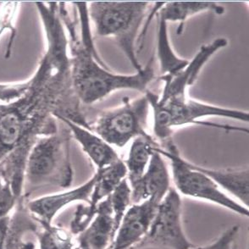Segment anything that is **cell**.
I'll list each match as a JSON object with an SVG mask.
<instances>
[{"label":"cell","mask_w":249,"mask_h":249,"mask_svg":"<svg viewBox=\"0 0 249 249\" xmlns=\"http://www.w3.org/2000/svg\"><path fill=\"white\" fill-rule=\"evenodd\" d=\"M46 41L45 52L17 100L30 110L65 118L91 131L73 88L68 38L58 2H36Z\"/></svg>","instance_id":"obj_1"},{"label":"cell","mask_w":249,"mask_h":249,"mask_svg":"<svg viewBox=\"0 0 249 249\" xmlns=\"http://www.w3.org/2000/svg\"><path fill=\"white\" fill-rule=\"evenodd\" d=\"M59 14L68 38L73 88L82 105H92L120 90L144 92L154 78V58L141 71L133 75L112 72L97 52L82 43L78 18L70 16L67 3L59 2Z\"/></svg>","instance_id":"obj_2"},{"label":"cell","mask_w":249,"mask_h":249,"mask_svg":"<svg viewBox=\"0 0 249 249\" xmlns=\"http://www.w3.org/2000/svg\"><path fill=\"white\" fill-rule=\"evenodd\" d=\"M60 122V121H59ZM59 124L53 134L36 139L30 150L26 162L23 197L40 187L55 186L67 188L73 181L71 160V143L72 135L65 123Z\"/></svg>","instance_id":"obj_3"},{"label":"cell","mask_w":249,"mask_h":249,"mask_svg":"<svg viewBox=\"0 0 249 249\" xmlns=\"http://www.w3.org/2000/svg\"><path fill=\"white\" fill-rule=\"evenodd\" d=\"M144 94L148 98L150 108L153 111L154 138L160 144V147L167 142L173 140L172 136L175 128L187 124H205L231 131H246L249 133V130L245 128L199 122V120L203 118L220 117L249 122V112L210 105L190 99L187 95L160 101V95L148 89Z\"/></svg>","instance_id":"obj_4"},{"label":"cell","mask_w":249,"mask_h":249,"mask_svg":"<svg viewBox=\"0 0 249 249\" xmlns=\"http://www.w3.org/2000/svg\"><path fill=\"white\" fill-rule=\"evenodd\" d=\"M152 2L92 1L88 10L98 36L111 37L137 72L143 69L137 56V43Z\"/></svg>","instance_id":"obj_5"},{"label":"cell","mask_w":249,"mask_h":249,"mask_svg":"<svg viewBox=\"0 0 249 249\" xmlns=\"http://www.w3.org/2000/svg\"><path fill=\"white\" fill-rule=\"evenodd\" d=\"M150 105L147 96L124 98L121 106L102 111L89 122L91 131L110 146L124 148L135 138H153L148 132Z\"/></svg>","instance_id":"obj_6"},{"label":"cell","mask_w":249,"mask_h":249,"mask_svg":"<svg viewBox=\"0 0 249 249\" xmlns=\"http://www.w3.org/2000/svg\"><path fill=\"white\" fill-rule=\"evenodd\" d=\"M154 149L163 158L170 160L172 179L176 190L179 194L205 200L242 216H249V208L229 197L209 177L188 165L187 160L180 155V151L173 140L167 142L160 147H155Z\"/></svg>","instance_id":"obj_7"},{"label":"cell","mask_w":249,"mask_h":249,"mask_svg":"<svg viewBox=\"0 0 249 249\" xmlns=\"http://www.w3.org/2000/svg\"><path fill=\"white\" fill-rule=\"evenodd\" d=\"M59 124L53 115H28L12 103H0V162L20 146L33 144L40 137L54 133Z\"/></svg>","instance_id":"obj_8"},{"label":"cell","mask_w":249,"mask_h":249,"mask_svg":"<svg viewBox=\"0 0 249 249\" xmlns=\"http://www.w3.org/2000/svg\"><path fill=\"white\" fill-rule=\"evenodd\" d=\"M194 247L184 233L180 194L171 187L158 207L148 232L131 249H193Z\"/></svg>","instance_id":"obj_9"},{"label":"cell","mask_w":249,"mask_h":249,"mask_svg":"<svg viewBox=\"0 0 249 249\" xmlns=\"http://www.w3.org/2000/svg\"><path fill=\"white\" fill-rule=\"evenodd\" d=\"M99 179L88 205L79 204L76 207L70 226V231L72 235H78L89 226L95 216L98 204L108 197L127 176V170L122 159L108 167L99 169Z\"/></svg>","instance_id":"obj_10"},{"label":"cell","mask_w":249,"mask_h":249,"mask_svg":"<svg viewBox=\"0 0 249 249\" xmlns=\"http://www.w3.org/2000/svg\"><path fill=\"white\" fill-rule=\"evenodd\" d=\"M162 197H153L131 204L124 213L115 239L108 249H131L148 232Z\"/></svg>","instance_id":"obj_11"},{"label":"cell","mask_w":249,"mask_h":249,"mask_svg":"<svg viewBox=\"0 0 249 249\" xmlns=\"http://www.w3.org/2000/svg\"><path fill=\"white\" fill-rule=\"evenodd\" d=\"M227 45L228 41L226 38H216L212 43L201 47L187 66L177 75H160V79L164 82V89L162 94L160 95V100L166 101L168 99L187 96V89L197 81L203 66L218 51Z\"/></svg>","instance_id":"obj_12"},{"label":"cell","mask_w":249,"mask_h":249,"mask_svg":"<svg viewBox=\"0 0 249 249\" xmlns=\"http://www.w3.org/2000/svg\"><path fill=\"white\" fill-rule=\"evenodd\" d=\"M99 177V171L97 170L87 182L74 189L27 200V209L40 225H52L56 215L66 206L75 202L89 203Z\"/></svg>","instance_id":"obj_13"},{"label":"cell","mask_w":249,"mask_h":249,"mask_svg":"<svg viewBox=\"0 0 249 249\" xmlns=\"http://www.w3.org/2000/svg\"><path fill=\"white\" fill-rule=\"evenodd\" d=\"M116 231L111 203L107 197L98 204L92 222L77 235L75 249H108Z\"/></svg>","instance_id":"obj_14"},{"label":"cell","mask_w":249,"mask_h":249,"mask_svg":"<svg viewBox=\"0 0 249 249\" xmlns=\"http://www.w3.org/2000/svg\"><path fill=\"white\" fill-rule=\"evenodd\" d=\"M170 182L171 177L164 159L154 149L143 176L137 182L130 185L131 203H142L153 197L164 198L171 187Z\"/></svg>","instance_id":"obj_15"},{"label":"cell","mask_w":249,"mask_h":249,"mask_svg":"<svg viewBox=\"0 0 249 249\" xmlns=\"http://www.w3.org/2000/svg\"><path fill=\"white\" fill-rule=\"evenodd\" d=\"M27 200L22 197L10 213L2 249H36L33 242H27L26 236L33 235L36 237L41 225L27 209Z\"/></svg>","instance_id":"obj_16"},{"label":"cell","mask_w":249,"mask_h":249,"mask_svg":"<svg viewBox=\"0 0 249 249\" xmlns=\"http://www.w3.org/2000/svg\"><path fill=\"white\" fill-rule=\"evenodd\" d=\"M69 127L72 138L78 142L97 170L108 167L121 159L114 148L99 136L75 122L65 118L57 119Z\"/></svg>","instance_id":"obj_17"},{"label":"cell","mask_w":249,"mask_h":249,"mask_svg":"<svg viewBox=\"0 0 249 249\" xmlns=\"http://www.w3.org/2000/svg\"><path fill=\"white\" fill-rule=\"evenodd\" d=\"M187 164L196 171L209 177L221 189L236 197L240 203L249 208V170L247 169H210L187 161Z\"/></svg>","instance_id":"obj_18"},{"label":"cell","mask_w":249,"mask_h":249,"mask_svg":"<svg viewBox=\"0 0 249 249\" xmlns=\"http://www.w3.org/2000/svg\"><path fill=\"white\" fill-rule=\"evenodd\" d=\"M225 8L210 1H171L164 2L157 12V17L165 22H180L178 34L181 33L186 20L197 14L211 12L218 16L225 13Z\"/></svg>","instance_id":"obj_19"},{"label":"cell","mask_w":249,"mask_h":249,"mask_svg":"<svg viewBox=\"0 0 249 249\" xmlns=\"http://www.w3.org/2000/svg\"><path fill=\"white\" fill-rule=\"evenodd\" d=\"M155 147H160V144L154 137L150 138L139 137L132 141L127 159L124 161L127 170L126 179L129 185L137 182L143 176Z\"/></svg>","instance_id":"obj_20"},{"label":"cell","mask_w":249,"mask_h":249,"mask_svg":"<svg viewBox=\"0 0 249 249\" xmlns=\"http://www.w3.org/2000/svg\"><path fill=\"white\" fill-rule=\"evenodd\" d=\"M157 59L160 75H175L187 66L189 60L181 59L175 53L171 46L168 23L158 17Z\"/></svg>","instance_id":"obj_21"},{"label":"cell","mask_w":249,"mask_h":249,"mask_svg":"<svg viewBox=\"0 0 249 249\" xmlns=\"http://www.w3.org/2000/svg\"><path fill=\"white\" fill-rule=\"evenodd\" d=\"M72 236L64 228L43 224L36 234V240L39 249H75Z\"/></svg>","instance_id":"obj_22"},{"label":"cell","mask_w":249,"mask_h":249,"mask_svg":"<svg viewBox=\"0 0 249 249\" xmlns=\"http://www.w3.org/2000/svg\"><path fill=\"white\" fill-rule=\"evenodd\" d=\"M111 203L112 210L115 219V226L118 231L124 213L131 204V189L128 183L126 178H124L121 183L119 184L114 192L109 196Z\"/></svg>","instance_id":"obj_23"},{"label":"cell","mask_w":249,"mask_h":249,"mask_svg":"<svg viewBox=\"0 0 249 249\" xmlns=\"http://www.w3.org/2000/svg\"><path fill=\"white\" fill-rule=\"evenodd\" d=\"M22 197L23 194L0 171V219L9 216Z\"/></svg>","instance_id":"obj_24"},{"label":"cell","mask_w":249,"mask_h":249,"mask_svg":"<svg viewBox=\"0 0 249 249\" xmlns=\"http://www.w3.org/2000/svg\"><path fill=\"white\" fill-rule=\"evenodd\" d=\"M239 232V226H233L222 233L218 239L204 247H194L193 249H237L236 240Z\"/></svg>","instance_id":"obj_25"},{"label":"cell","mask_w":249,"mask_h":249,"mask_svg":"<svg viewBox=\"0 0 249 249\" xmlns=\"http://www.w3.org/2000/svg\"><path fill=\"white\" fill-rule=\"evenodd\" d=\"M9 217H10V215L0 219V248H1L3 238H4V235L6 232L7 226H8V222H9Z\"/></svg>","instance_id":"obj_26"},{"label":"cell","mask_w":249,"mask_h":249,"mask_svg":"<svg viewBox=\"0 0 249 249\" xmlns=\"http://www.w3.org/2000/svg\"><path fill=\"white\" fill-rule=\"evenodd\" d=\"M4 236H5V235H4ZM3 243H2V245H1V248H0V249H2V246H3Z\"/></svg>","instance_id":"obj_27"}]
</instances>
